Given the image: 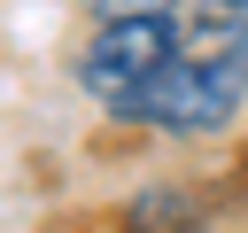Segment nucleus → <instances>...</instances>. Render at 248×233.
<instances>
[{
	"label": "nucleus",
	"mask_w": 248,
	"mask_h": 233,
	"mask_svg": "<svg viewBox=\"0 0 248 233\" xmlns=\"http://www.w3.org/2000/svg\"><path fill=\"white\" fill-rule=\"evenodd\" d=\"M186 8H209V16H232V23H248V0H186Z\"/></svg>",
	"instance_id": "obj_2"
},
{
	"label": "nucleus",
	"mask_w": 248,
	"mask_h": 233,
	"mask_svg": "<svg viewBox=\"0 0 248 233\" xmlns=\"http://www.w3.org/2000/svg\"><path fill=\"white\" fill-rule=\"evenodd\" d=\"M124 233H209V210L194 186H140L124 210Z\"/></svg>",
	"instance_id": "obj_1"
}]
</instances>
